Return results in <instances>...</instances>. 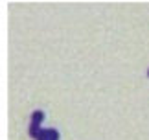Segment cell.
<instances>
[{
	"instance_id": "cell-1",
	"label": "cell",
	"mask_w": 149,
	"mask_h": 140,
	"mask_svg": "<svg viewBox=\"0 0 149 140\" xmlns=\"http://www.w3.org/2000/svg\"><path fill=\"white\" fill-rule=\"evenodd\" d=\"M44 118V114L41 113V111H35V113L31 114V125H30V135L39 138V135H41V122Z\"/></svg>"
},
{
	"instance_id": "cell-2",
	"label": "cell",
	"mask_w": 149,
	"mask_h": 140,
	"mask_svg": "<svg viewBox=\"0 0 149 140\" xmlns=\"http://www.w3.org/2000/svg\"><path fill=\"white\" fill-rule=\"evenodd\" d=\"M39 140H59V133L55 129H44L39 135Z\"/></svg>"
}]
</instances>
